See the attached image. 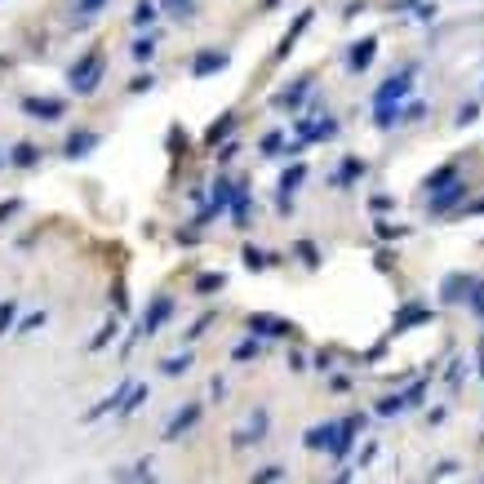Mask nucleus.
<instances>
[{"label": "nucleus", "instance_id": "obj_8", "mask_svg": "<svg viewBox=\"0 0 484 484\" xmlns=\"http://www.w3.org/2000/svg\"><path fill=\"white\" fill-rule=\"evenodd\" d=\"M422 320H431V311H427L422 303H409L405 311L395 315V329H409V325H422Z\"/></svg>", "mask_w": 484, "mask_h": 484}, {"label": "nucleus", "instance_id": "obj_4", "mask_svg": "<svg viewBox=\"0 0 484 484\" xmlns=\"http://www.w3.org/2000/svg\"><path fill=\"white\" fill-rule=\"evenodd\" d=\"M338 436H342V427H333V422H325V427H315V431H307V444H311V449H329V454H333V444H338Z\"/></svg>", "mask_w": 484, "mask_h": 484}, {"label": "nucleus", "instance_id": "obj_20", "mask_svg": "<svg viewBox=\"0 0 484 484\" xmlns=\"http://www.w3.org/2000/svg\"><path fill=\"white\" fill-rule=\"evenodd\" d=\"M160 5L169 9L174 18H191V13H196V5H191V0H160Z\"/></svg>", "mask_w": 484, "mask_h": 484}, {"label": "nucleus", "instance_id": "obj_15", "mask_svg": "<svg viewBox=\"0 0 484 484\" xmlns=\"http://www.w3.org/2000/svg\"><path fill=\"white\" fill-rule=\"evenodd\" d=\"M466 289H471V276H454V280H449V285H444V303H458V298L466 293Z\"/></svg>", "mask_w": 484, "mask_h": 484}, {"label": "nucleus", "instance_id": "obj_6", "mask_svg": "<svg viewBox=\"0 0 484 484\" xmlns=\"http://www.w3.org/2000/svg\"><path fill=\"white\" fill-rule=\"evenodd\" d=\"M89 147H94V133H89V129H76L72 138H67V160H80Z\"/></svg>", "mask_w": 484, "mask_h": 484}, {"label": "nucleus", "instance_id": "obj_34", "mask_svg": "<svg viewBox=\"0 0 484 484\" xmlns=\"http://www.w3.org/2000/svg\"><path fill=\"white\" fill-rule=\"evenodd\" d=\"M471 213H484V200H480V205H471Z\"/></svg>", "mask_w": 484, "mask_h": 484}, {"label": "nucleus", "instance_id": "obj_18", "mask_svg": "<svg viewBox=\"0 0 484 484\" xmlns=\"http://www.w3.org/2000/svg\"><path fill=\"white\" fill-rule=\"evenodd\" d=\"M307 85H311V80H298L293 89H285V94H280V107H298V103H303V94H307Z\"/></svg>", "mask_w": 484, "mask_h": 484}, {"label": "nucleus", "instance_id": "obj_17", "mask_svg": "<svg viewBox=\"0 0 484 484\" xmlns=\"http://www.w3.org/2000/svg\"><path fill=\"white\" fill-rule=\"evenodd\" d=\"M133 23H138V27H152V23H156V5H152V0H138V9H133Z\"/></svg>", "mask_w": 484, "mask_h": 484}, {"label": "nucleus", "instance_id": "obj_10", "mask_svg": "<svg viewBox=\"0 0 484 484\" xmlns=\"http://www.w3.org/2000/svg\"><path fill=\"white\" fill-rule=\"evenodd\" d=\"M298 133H303L307 142H320V138H333V133H338V120H315V125H303Z\"/></svg>", "mask_w": 484, "mask_h": 484}, {"label": "nucleus", "instance_id": "obj_30", "mask_svg": "<svg viewBox=\"0 0 484 484\" xmlns=\"http://www.w3.org/2000/svg\"><path fill=\"white\" fill-rule=\"evenodd\" d=\"M133 58H138V62L152 58V40H138V45H133Z\"/></svg>", "mask_w": 484, "mask_h": 484}, {"label": "nucleus", "instance_id": "obj_16", "mask_svg": "<svg viewBox=\"0 0 484 484\" xmlns=\"http://www.w3.org/2000/svg\"><path fill=\"white\" fill-rule=\"evenodd\" d=\"M249 329L271 333V338H276V333H289V325H285V320H266V315H254V320H249Z\"/></svg>", "mask_w": 484, "mask_h": 484}, {"label": "nucleus", "instance_id": "obj_32", "mask_svg": "<svg viewBox=\"0 0 484 484\" xmlns=\"http://www.w3.org/2000/svg\"><path fill=\"white\" fill-rule=\"evenodd\" d=\"M13 213H18V200H5V205H0V223L13 218Z\"/></svg>", "mask_w": 484, "mask_h": 484}, {"label": "nucleus", "instance_id": "obj_25", "mask_svg": "<svg viewBox=\"0 0 484 484\" xmlns=\"http://www.w3.org/2000/svg\"><path fill=\"white\" fill-rule=\"evenodd\" d=\"M449 182H454V164H444L440 174H431V191H436V187H449Z\"/></svg>", "mask_w": 484, "mask_h": 484}, {"label": "nucleus", "instance_id": "obj_12", "mask_svg": "<svg viewBox=\"0 0 484 484\" xmlns=\"http://www.w3.org/2000/svg\"><path fill=\"white\" fill-rule=\"evenodd\" d=\"M373 49H378V40H373V36H369V40H360V45L351 49V72H364V67H369Z\"/></svg>", "mask_w": 484, "mask_h": 484}, {"label": "nucleus", "instance_id": "obj_11", "mask_svg": "<svg viewBox=\"0 0 484 484\" xmlns=\"http://www.w3.org/2000/svg\"><path fill=\"white\" fill-rule=\"evenodd\" d=\"M23 111L40 116V120H58V116H62V103H40V98H27V103H23Z\"/></svg>", "mask_w": 484, "mask_h": 484}, {"label": "nucleus", "instance_id": "obj_33", "mask_svg": "<svg viewBox=\"0 0 484 484\" xmlns=\"http://www.w3.org/2000/svg\"><path fill=\"white\" fill-rule=\"evenodd\" d=\"M244 262H249V266H262V262H266V258H262V254H258V249H244Z\"/></svg>", "mask_w": 484, "mask_h": 484}, {"label": "nucleus", "instance_id": "obj_29", "mask_svg": "<svg viewBox=\"0 0 484 484\" xmlns=\"http://www.w3.org/2000/svg\"><path fill=\"white\" fill-rule=\"evenodd\" d=\"M227 129H231V116H223V120H218V125H213V129H209V142H218V138H223V133H227Z\"/></svg>", "mask_w": 484, "mask_h": 484}, {"label": "nucleus", "instance_id": "obj_14", "mask_svg": "<svg viewBox=\"0 0 484 484\" xmlns=\"http://www.w3.org/2000/svg\"><path fill=\"white\" fill-rule=\"evenodd\" d=\"M466 196V187H458V182H449V191H440L436 200H431V213H444L449 205H454V200H462Z\"/></svg>", "mask_w": 484, "mask_h": 484}, {"label": "nucleus", "instance_id": "obj_27", "mask_svg": "<svg viewBox=\"0 0 484 484\" xmlns=\"http://www.w3.org/2000/svg\"><path fill=\"white\" fill-rule=\"evenodd\" d=\"M360 174H364L360 160H347V164H342V182H351V178H360Z\"/></svg>", "mask_w": 484, "mask_h": 484}, {"label": "nucleus", "instance_id": "obj_9", "mask_svg": "<svg viewBox=\"0 0 484 484\" xmlns=\"http://www.w3.org/2000/svg\"><path fill=\"white\" fill-rule=\"evenodd\" d=\"M196 418H200V409H196V405H187V409H178V413H174V422H169V431H164V436H182V431H187V427H196Z\"/></svg>", "mask_w": 484, "mask_h": 484}, {"label": "nucleus", "instance_id": "obj_2", "mask_svg": "<svg viewBox=\"0 0 484 484\" xmlns=\"http://www.w3.org/2000/svg\"><path fill=\"white\" fill-rule=\"evenodd\" d=\"M103 67H107V58L98 54V49H94V54H85V58L72 67V89L76 94H94L98 80H103Z\"/></svg>", "mask_w": 484, "mask_h": 484}, {"label": "nucleus", "instance_id": "obj_28", "mask_svg": "<svg viewBox=\"0 0 484 484\" xmlns=\"http://www.w3.org/2000/svg\"><path fill=\"white\" fill-rule=\"evenodd\" d=\"M471 307L484 315V280H480V285H471Z\"/></svg>", "mask_w": 484, "mask_h": 484}, {"label": "nucleus", "instance_id": "obj_31", "mask_svg": "<svg viewBox=\"0 0 484 484\" xmlns=\"http://www.w3.org/2000/svg\"><path fill=\"white\" fill-rule=\"evenodd\" d=\"M249 356H258V342H240L236 347V360H249Z\"/></svg>", "mask_w": 484, "mask_h": 484}, {"label": "nucleus", "instance_id": "obj_26", "mask_svg": "<svg viewBox=\"0 0 484 484\" xmlns=\"http://www.w3.org/2000/svg\"><path fill=\"white\" fill-rule=\"evenodd\" d=\"M191 364V356H174V360H164V373H182Z\"/></svg>", "mask_w": 484, "mask_h": 484}, {"label": "nucleus", "instance_id": "obj_22", "mask_svg": "<svg viewBox=\"0 0 484 484\" xmlns=\"http://www.w3.org/2000/svg\"><path fill=\"white\" fill-rule=\"evenodd\" d=\"M13 320H18V303H0V333L13 329Z\"/></svg>", "mask_w": 484, "mask_h": 484}, {"label": "nucleus", "instance_id": "obj_13", "mask_svg": "<svg viewBox=\"0 0 484 484\" xmlns=\"http://www.w3.org/2000/svg\"><path fill=\"white\" fill-rule=\"evenodd\" d=\"M303 174H307L303 164H293V169H289L285 178H280V209H289V191L298 187V182H303Z\"/></svg>", "mask_w": 484, "mask_h": 484}, {"label": "nucleus", "instance_id": "obj_23", "mask_svg": "<svg viewBox=\"0 0 484 484\" xmlns=\"http://www.w3.org/2000/svg\"><path fill=\"white\" fill-rule=\"evenodd\" d=\"M196 289H200V293H213V289H223V276H213V271H209V276H200V280H196Z\"/></svg>", "mask_w": 484, "mask_h": 484}, {"label": "nucleus", "instance_id": "obj_3", "mask_svg": "<svg viewBox=\"0 0 484 484\" xmlns=\"http://www.w3.org/2000/svg\"><path fill=\"white\" fill-rule=\"evenodd\" d=\"M169 315H174V303H169V298H156V303L147 307V315H142L138 333H156V329H160L164 320H169Z\"/></svg>", "mask_w": 484, "mask_h": 484}, {"label": "nucleus", "instance_id": "obj_5", "mask_svg": "<svg viewBox=\"0 0 484 484\" xmlns=\"http://www.w3.org/2000/svg\"><path fill=\"white\" fill-rule=\"evenodd\" d=\"M9 164H13V169H36V164H40V152H36L31 142H18V147L9 152Z\"/></svg>", "mask_w": 484, "mask_h": 484}, {"label": "nucleus", "instance_id": "obj_7", "mask_svg": "<svg viewBox=\"0 0 484 484\" xmlns=\"http://www.w3.org/2000/svg\"><path fill=\"white\" fill-rule=\"evenodd\" d=\"M227 67V54H213V49H205V54L196 58V76H213V72H223Z\"/></svg>", "mask_w": 484, "mask_h": 484}, {"label": "nucleus", "instance_id": "obj_19", "mask_svg": "<svg viewBox=\"0 0 484 484\" xmlns=\"http://www.w3.org/2000/svg\"><path fill=\"white\" fill-rule=\"evenodd\" d=\"M111 338H116V320H107L103 329H98V333H94V342H89V351H103V347H107Z\"/></svg>", "mask_w": 484, "mask_h": 484}, {"label": "nucleus", "instance_id": "obj_24", "mask_svg": "<svg viewBox=\"0 0 484 484\" xmlns=\"http://www.w3.org/2000/svg\"><path fill=\"white\" fill-rule=\"evenodd\" d=\"M103 5H107V0H76V13H80V18H89V13H98Z\"/></svg>", "mask_w": 484, "mask_h": 484}, {"label": "nucleus", "instance_id": "obj_21", "mask_svg": "<svg viewBox=\"0 0 484 484\" xmlns=\"http://www.w3.org/2000/svg\"><path fill=\"white\" fill-rule=\"evenodd\" d=\"M231 218H236V223H244V218H249V196H244V191L231 196Z\"/></svg>", "mask_w": 484, "mask_h": 484}, {"label": "nucleus", "instance_id": "obj_1", "mask_svg": "<svg viewBox=\"0 0 484 484\" xmlns=\"http://www.w3.org/2000/svg\"><path fill=\"white\" fill-rule=\"evenodd\" d=\"M409 80H413V67H405L400 76H391L387 85L378 89V98H373V120H378L382 129H387V125L395 120V107H400V98L409 94Z\"/></svg>", "mask_w": 484, "mask_h": 484}]
</instances>
